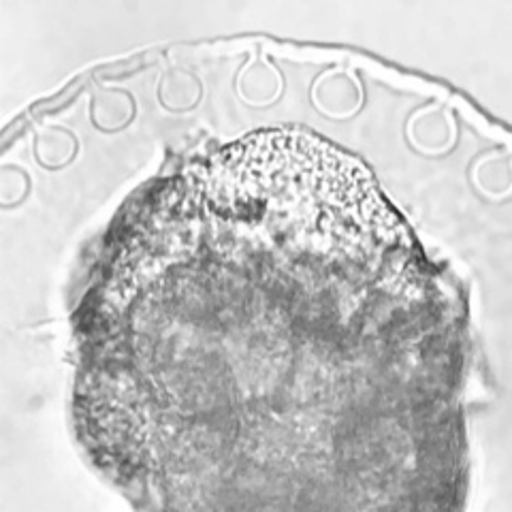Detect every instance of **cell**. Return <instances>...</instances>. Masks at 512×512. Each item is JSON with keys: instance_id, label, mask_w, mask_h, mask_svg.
I'll return each mask as SVG.
<instances>
[{"instance_id": "cell-1", "label": "cell", "mask_w": 512, "mask_h": 512, "mask_svg": "<svg viewBox=\"0 0 512 512\" xmlns=\"http://www.w3.org/2000/svg\"><path fill=\"white\" fill-rule=\"evenodd\" d=\"M210 197L224 218L297 246L359 239L393 220L359 165L297 133L254 135L224 152Z\"/></svg>"}]
</instances>
